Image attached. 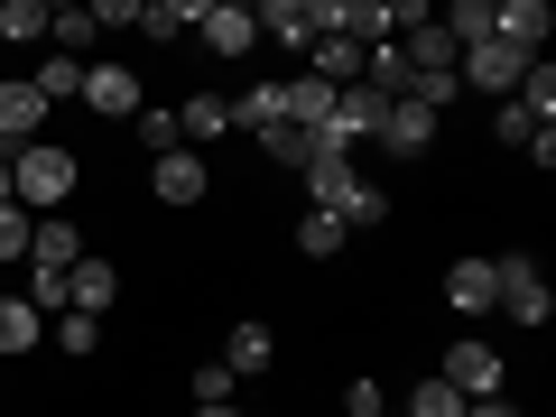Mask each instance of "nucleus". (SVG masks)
<instances>
[{"label":"nucleus","mask_w":556,"mask_h":417,"mask_svg":"<svg viewBox=\"0 0 556 417\" xmlns=\"http://www.w3.org/2000/svg\"><path fill=\"white\" fill-rule=\"evenodd\" d=\"M10 186H20V214H28V223H38V214H65L75 186H84V159H75V149H56V139H28L20 159H10Z\"/></svg>","instance_id":"f257e3e1"},{"label":"nucleus","mask_w":556,"mask_h":417,"mask_svg":"<svg viewBox=\"0 0 556 417\" xmlns=\"http://www.w3.org/2000/svg\"><path fill=\"white\" fill-rule=\"evenodd\" d=\"M437 380L455 399H501V380H510V353H501L492 334H455L445 343V362H437Z\"/></svg>","instance_id":"f03ea898"},{"label":"nucleus","mask_w":556,"mask_h":417,"mask_svg":"<svg viewBox=\"0 0 556 417\" xmlns=\"http://www.w3.org/2000/svg\"><path fill=\"white\" fill-rule=\"evenodd\" d=\"M492 278H501V306H492L501 325H529V334H538V325L556 316V298H547V278H538L529 251H492Z\"/></svg>","instance_id":"7ed1b4c3"},{"label":"nucleus","mask_w":556,"mask_h":417,"mask_svg":"<svg viewBox=\"0 0 556 417\" xmlns=\"http://www.w3.org/2000/svg\"><path fill=\"white\" fill-rule=\"evenodd\" d=\"M519 75H529V56H510L501 38H482V47H464V56H455V84H473V93H501V102L519 93Z\"/></svg>","instance_id":"20e7f679"},{"label":"nucleus","mask_w":556,"mask_h":417,"mask_svg":"<svg viewBox=\"0 0 556 417\" xmlns=\"http://www.w3.org/2000/svg\"><path fill=\"white\" fill-rule=\"evenodd\" d=\"M139 102H149V93H139L130 65H112V56L84 65V112H93V121H139Z\"/></svg>","instance_id":"39448f33"},{"label":"nucleus","mask_w":556,"mask_h":417,"mask_svg":"<svg viewBox=\"0 0 556 417\" xmlns=\"http://www.w3.org/2000/svg\"><path fill=\"white\" fill-rule=\"evenodd\" d=\"M547 28H556V20H547V0H492V38L510 47V56L538 65V56H547Z\"/></svg>","instance_id":"423d86ee"},{"label":"nucleus","mask_w":556,"mask_h":417,"mask_svg":"<svg viewBox=\"0 0 556 417\" xmlns=\"http://www.w3.org/2000/svg\"><path fill=\"white\" fill-rule=\"evenodd\" d=\"M445 306H455L464 325H473V316H492V306H501V278H492V251H464L455 269H445Z\"/></svg>","instance_id":"0eeeda50"},{"label":"nucleus","mask_w":556,"mask_h":417,"mask_svg":"<svg viewBox=\"0 0 556 417\" xmlns=\"http://www.w3.org/2000/svg\"><path fill=\"white\" fill-rule=\"evenodd\" d=\"M65 306L102 325V316H112V306H121V269H112V260H102V251H84L75 269H65Z\"/></svg>","instance_id":"6e6552de"},{"label":"nucleus","mask_w":556,"mask_h":417,"mask_svg":"<svg viewBox=\"0 0 556 417\" xmlns=\"http://www.w3.org/2000/svg\"><path fill=\"white\" fill-rule=\"evenodd\" d=\"M149 186H159V204H204L214 167H204V149H167V159H149Z\"/></svg>","instance_id":"1a4fd4ad"},{"label":"nucleus","mask_w":556,"mask_h":417,"mask_svg":"<svg viewBox=\"0 0 556 417\" xmlns=\"http://www.w3.org/2000/svg\"><path fill=\"white\" fill-rule=\"evenodd\" d=\"M195 38L214 47V56H251V47H260V20H251V0H204Z\"/></svg>","instance_id":"9d476101"},{"label":"nucleus","mask_w":556,"mask_h":417,"mask_svg":"<svg viewBox=\"0 0 556 417\" xmlns=\"http://www.w3.org/2000/svg\"><path fill=\"white\" fill-rule=\"evenodd\" d=\"M38 130H47V102H38V84H28V75H10V84H0V149L20 159V149H28Z\"/></svg>","instance_id":"9b49d317"},{"label":"nucleus","mask_w":556,"mask_h":417,"mask_svg":"<svg viewBox=\"0 0 556 417\" xmlns=\"http://www.w3.org/2000/svg\"><path fill=\"white\" fill-rule=\"evenodd\" d=\"M380 149L417 167L427 149H437V112H417V102H390V112H380Z\"/></svg>","instance_id":"f8f14e48"},{"label":"nucleus","mask_w":556,"mask_h":417,"mask_svg":"<svg viewBox=\"0 0 556 417\" xmlns=\"http://www.w3.org/2000/svg\"><path fill=\"white\" fill-rule=\"evenodd\" d=\"M84 251H93V241L75 232V214H38V232H28V269H75Z\"/></svg>","instance_id":"ddd939ff"},{"label":"nucleus","mask_w":556,"mask_h":417,"mask_svg":"<svg viewBox=\"0 0 556 417\" xmlns=\"http://www.w3.org/2000/svg\"><path fill=\"white\" fill-rule=\"evenodd\" d=\"M232 130V93H186L177 102V149H214Z\"/></svg>","instance_id":"4468645a"},{"label":"nucleus","mask_w":556,"mask_h":417,"mask_svg":"<svg viewBox=\"0 0 556 417\" xmlns=\"http://www.w3.org/2000/svg\"><path fill=\"white\" fill-rule=\"evenodd\" d=\"M251 20H260V38L298 47V56H306V47H316V0H260Z\"/></svg>","instance_id":"2eb2a0df"},{"label":"nucleus","mask_w":556,"mask_h":417,"mask_svg":"<svg viewBox=\"0 0 556 417\" xmlns=\"http://www.w3.org/2000/svg\"><path fill=\"white\" fill-rule=\"evenodd\" d=\"M334 223H343V232H371V223H390V186L353 167V186L334 195Z\"/></svg>","instance_id":"dca6fc26"},{"label":"nucleus","mask_w":556,"mask_h":417,"mask_svg":"<svg viewBox=\"0 0 556 417\" xmlns=\"http://www.w3.org/2000/svg\"><path fill=\"white\" fill-rule=\"evenodd\" d=\"M399 56H408V75H455L464 47L445 38V20H427V28H408V38H399Z\"/></svg>","instance_id":"f3484780"},{"label":"nucleus","mask_w":556,"mask_h":417,"mask_svg":"<svg viewBox=\"0 0 556 417\" xmlns=\"http://www.w3.org/2000/svg\"><path fill=\"white\" fill-rule=\"evenodd\" d=\"M269 362H278V334H269V325H232V343H223V371H232V380H260Z\"/></svg>","instance_id":"a211bd4d"},{"label":"nucleus","mask_w":556,"mask_h":417,"mask_svg":"<svg viewBox=\"0 0 556 417\" xmlns=\"http://www.w3.org/2000/svg\"><path fill=\"white\" fill-rule=\"evenodd\" d=\"M28 84H38V102H47V112H56V102H84V65H75V56H56V47H47V56L28 65Z\"/></svg>","instance_id":"6ab92c4d"},{"label":"nucleus","mask_w":556,"mask_h":417,"mask_svg":"<svg viewBox=\"0 0 556 417\" xmlns=\"http://www.w3.org/2000/svg\"><path fill=\"white\" fill-rule=\"evenodd\" d=\"M47 20H56L47 0H0V38L28 47V56H47Z\"/></svg>","instance_id":"aec40b11"},{"label":"nucleus","mask_w":556,"mask_h":417,"mask_svg":"<svg viewBox=\"0 0 556 417\" xmlns=\"http://www.w3.org/2000/svg\"><path fill=\"white\" fill-rule=\"evenodd\" d=\"M278 121H288V84H251V93L232 102V130H251V139L278 130Z\"/></svg>","instance_id":"412c9836"},{"label":"nucleus","mask_w":556,"mask_h":417,"mask_svg":"<svg viewBox=\"0 0 556 417\" xmlns=\"http://www.w3.org/2000/svg\"><path fill=\"white\" fill-rule=\"evenodd\" d=\"M204 20V0H139V38H186V28H195Z\"/></svg>","instance_id":"4be33fe9"},{"label":"nucleus","mask_w":556,"mask_h":417,"mask_svg":"<svg viewBox=\"0 0 556 417\" xmlns=\"http://www.w3.org/2000/svg\"><path fill=\"white\" fill-rule=\"evenodd\" d=\"M306 56H316L306 75H316V84H334V93H343V84H362V47H353V38H316Z\"/></svg>","instance_id":"5701e85b"},{"label":"nucleus","mask_w":556,"mask_h":417,"mask_svg":"<svg viewBox=\"0 0 556 417\" xmlns=\"http://www.w3.org/2000/svg\"><path fill=\"white\" fill-rule=\"evenodd\" d=\"M47 343V316L28 298H0V353H38Z\"/></svg>","instance_id":"b1692460"},{"label":"nucleus","mask_w":556,"mask_h":417,"mask_svg":"<svg viewBox=\"0 0 556 417\" xmlns=\"http://www.w3.org/2000/svg\"><path fill=\"white\" fill-rule=\"evenodd\" d=\"M47 334H56V353H75V362H93V353H102V325H93V316H75V306H65V316H47Z\"/></svg>","instance_id":"393cba45"},{"label":"nucleus","mask_w":556,"mask_h":417,"mask_svg":"<svg viewBox=\"0 0 556 417\" xmlns=\"http://www.w3.org/2000/svg\"><path fill=\"white\" fill-rule=\"evenodd\" d=\"M139 149H149V159H167V149H177V102H139Z\"/></svg>","instance_id":"a878e982"},{"label":"nucleus","mask_w":556,"mask_h":417,"mask_svg":"<svg viewBox=\"0 0 556 417\" xmlns=\"http://www.w3.org/2000/svg\"><path fill=\"white\" fill-rule=\"evenodd\" d=\"M260 149H269L278 167H298V177H306V159H316V130H298V121H278V130H260Z\"/></svg>","instance_id":"bb28decb"},{"label":"nucleus","mask_w":556,"mask_h":417,"mask_svg":"<svg viewBox=\"0 0 556 417\" xmlns=\"http://www.w3.org/2000/svg\"><path fill=\"white\" fill-rule=\"evenodd\" d=\"M399 417H464V399H455V390H445V380H437V371H427V380H417V390H408V399H399Z\"/></svg>","instance_id":"cd10ccee"},{"label":"nucleus","mask_w":556,"mask_h":417,"mask_svg":"<svg viewBox=\"0 0 556 417\" xmlns=\"http://www.w3.org/2000/svg\"><path fill=\"white\" fill-rule=\"evenodd\" d=\"M343 241H353V232H343L334 214H316V204H306V223H298V251H306V260H334Z\"/></svg>","instance_id":"c85d7f7f"},{"label":"nucleus","mask_w":556,"mask_h":417,"mask_svg":"<svg viewBox=\"0 0 556 417\" xmlns=\"http://www.w3.org/2000/svg\"><path fill=\"white\" fill-rule=\"evenodd\" d=\"M28 232H38V223H28L20 204H0V269H28Z\"/></svg>","instance_id":"c756f323"},{"label":"nucleus","mask_w":556,"mask_h":417,"mask_svg":"<svg viewBox=\"0 0 556 417\" xmlns=\"http://www.w3.org/2000/svg\"><path fill=\"white\" fill-rule=\"evenodd\" d=\"M28 306L38 316H65V269H28Z\"/></svg>","instance_id":"7c9ffc66"},{"label":"nucleus","mask_w":556,"mask_h":417,"mask_svg":"<svg viewBox=\"0 0 556 417\" xmlns=\"http://www.w3.org/2000/svg\"><path fill=\"white\" fill-rule=\"evenodd\" d=\"M232 390H241V380L223 371V362H204V371H195V408H232Z\"/></svg>","instance_id":"2f4dec72"},{"label":"nucleus","mask_w":556,"mask_h":417,"mask_svg":"<svg viewBox=\"0 0 556 417\" xmlns=\"http://www.w3.org/2000/svg\"><path fill=\"white\" fill-rule=\"evenodd\" d=\"M492 139H501V149H529V139H538V121L519 112V102H501V112H492Z\"/></svg>","instance_id":"473e14b6"},{"label":"nucleus","mask_w":556,"mask_h":417,"mask_svg":"<svg viewBox=\"0 0 556 417\" xmlns=\"http://www.w3.org/2000/svg\"><path fill=\"white\" fill-rule=\"evenodd\" d=\"M343 408H353V417H380V408H390V390H380V380H371V371H362V380H353V390H343Z\"/></svg>","instance_id":"72a5a7b5"},{"label":"nucleus","mask_w":556,"mask_h":417,"mask_svg":"<svg viewBox=\"0 0 556 417\" xmlns=\"http://www.w3.org/2000/svg\"><path fill=\"white\" fill-rule=\"evenodd\" d=\"M93 28H139V0H93Z\"/></svg>","instance_id":"f704fd0d"},{"label":"nucleus","mask_w":556,"mask_h":417,"mask_svg":"<svg viewBox=\"0 0 556 417\" xmlns=\"http://www.w3.org/2000/svg\"><path fill=\"white\" fill-rule=\"evenodd\" d=\"M464 417H519L510 399H464Z\"/></svg>","instance_id":"c9c22d12"},{"label":"nucleus","mask_w":556,"mask_h":417,"mask_svg":"<svg viewBox=\"0 0 556 417\" xmlns=\"http://www.w3.org/2000/svg\"><path fill=\"white\" fill-rule=\"evenodd\" d=\"M0 204H20V186H10V149H0Z\"/></svg>","instance_id":"e433bc0d"},{"label":"nucleus","mask_w":556,"mask_h":417,"mask_svg":"<svg viewBox=\"0 0 556 417\" xmlns=\"http://www.w3.org/2000/svg\"><path fill=\"white\" fill-rule=\"evenodd\" d=\"M195 417H241V399H232V408H195Z\"/></svg>","instance_id":"4c0bfd02"},{"label":"nucleus","mask_w":556,"mask_h":417,"mask_svg":"<svg viewBox=\"0 0 556 417\" xmlns=\"http://www.w3.org/2000/svg\"><path fill=\"white\" fill-rule=\"evenodd\" d=\"M380 417H399V408H380Z\"/></svg>","instance_id":"58836bf2"}]
</instances>
